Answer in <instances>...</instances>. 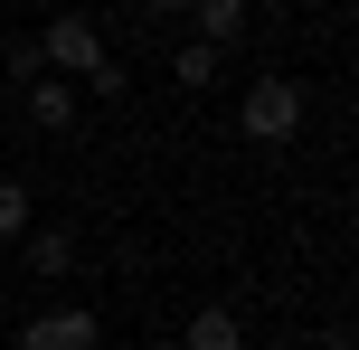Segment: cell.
I'll return each instance as SVG.
<instances>
[{"mask_svg":"<svg viewBox=\"0 0 359 350\" xmlns=\"http://www.w3.org/2000/svg\"><path fill=\"white\" fill-rule=\"evenodd\" d=\"M0 237H29V180H0Z\"/></svg>","mask_w":359,"mask_h":350,"instance_id":"9c48e42d","label":"cell"},{"mask_svg":"<svg viewBox=\"0 0 359 350\" xmlns=\"http://www.w3.org/2000/svg\"><path fill=\"white\" fill-rule=\"evenodd\" d=\"M217 67H227V48H208V38H180V57H170V86L208 95V86H217Z\"/></svg>","mask_w":359,"mask_h":350,"instance_id":"52a82bcc","label":"cell"},{"mask_svg":"<svg viewBox=\"0 0 359 350\" xmlns=\"http://www.w3.org/2000/svg\"><path fill=\"white\" fill-rule=\"evenodd\" d=\"M95 341H104V322H95L86 303H48V313L19 332V350H95Z\"/></svg>","mask_w":359,"mask_h":350,"instance_id":"3957f363","label":"cell"},{"mask_svg":"<svg viewBox=\"0 0 359 350\" xmlns=\"http://www.w3.org/2000/svg\"><path fill=\"white\" fill-rule=\"evenodd\" d=\"M236 123H246V142H293V133H303V86H293V76H255L246 86V105H236Z\"/></svg>","mask_w":359,"mask_h":350,"instance_id":"6da1fadb","label":"cell"},{"mask_svg":"<svg viewBox=\"0 0 359 350\" xmlns=\"http://www.w3.org/2000/svg\"><path fill=\"white\" fill-rule=\"evenodd\" d=\"M189 19H198L189 38H208V48H236L246 38V0H189Z\"/></svg>","mask_w":359,"mask_h":350,"instance_id":"ba28073f","label":"cell"},{"mask_svg":"<svg viewBox=\"0 0 359 350\" xmlns=\"http://www.w3.org/2000/svg\"><path fill=\"white\" fill-rule=\"evenodd\" d=\"M29 123L38 133H67L76 123V86H67V76H29Z\"/></svg>","mask_w":359,"mask_h":350,"instance_id":"5b68a950","label":"cell"},{"mask_svg":"<svg viewBox=\"0 0 359 350\" xmlns=\"http://www.w3.org/2000/svg\"><path fill=\"white\" fill-rule=\"evenodd\" d=\"M322 350H350V332H322Z\"/></svg>","mask_w":359,"mask_h":350,"instance_id":"8fae6325","label":"cell"},{"mask_svg":"<svg viewBox=\"0 0 359 350\" xmlns=\"http://www.w3.org/2000/svg\"><path fill=\"white\" fill-rule=\"evenodd\" d=\"M38 57H48V76H76V86H86V76L104 67L114 48H104V29H95L86 10H57L48 29H38Z\"/></svg>","mask_w":359,"mask_h":350,"instance_id":"7a4b0ae2","label":"cell"},{"mask_svg":"<svg viewBox=\"0 0 359 350\" xmlns=\"http://www.w3.org/2000/svg\"><path fill=\"white\" fill-rule=\"evenodd\" d=\"M180 350H246V322H236L227 303H198L189 332H180Z\"/></svg>","mask_w":359,"mask_h":350,"instance_id":"277c9868","label":"cell"},{"mask_svg":"<svg viewBox=\"0 0 359 350\" xmlns=\"http://www.w3.org/2000/svg\"><path fill=\"white\" fill-rule=\"evenodd\" d=\"M29 275L38 284H67L76 275V237H67V227H29Z\"/></svg>","mask_w":359,"mask_h":350,"instance_id":"8992f818","label":"cell"},{"mask_svg":"<svg viewBox=\"0 0 359 350\" xmlns=\"http://www.w3.org/2000/svg\"><path fill=\"white\" fill-rule=\"evenodd\" d=\"M142 350H180V341H142Z\"/></svg>","mask_w":359,"mask_h":350,"instance_id":"7c38bea8","label":"cell"},{"mask_svg":"<svg viewBox=\"0 0 359 350\" xmlns=\"http://www.w3.org/2000/svg\"><path fill=\"white\" fill-rule=\"evenodd\" d=\"M142 10H151V19H180V10H189V0H142Z\"/></svg>","mask_w":359,"mask_h":350,"instance_id":"30bf717a","label":"cell"}]
</instances>
